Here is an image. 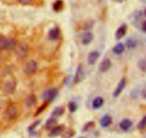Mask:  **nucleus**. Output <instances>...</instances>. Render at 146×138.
Here are the masks:
<instances>
[{"mask_svg":"<svg viewBox=\"0 0 146 138\" xmlns=\"http://www.w3.org/2000/svg\"><path fill=\"white\" fill-rule=\"evenodd\" d=\"M61 32L58 27H53L50 29L48 32V39L51 41H56L60 38Z\"/></svg>","mask_w":146,"mask_h":138,"instance_id":"obj_7","label":"nucleus"},{"mask_svg":"<svg viewBox=\"0 0 146 138\" xmlns=\"http://www.w3.org/2000/svg\"><path fill=\"white\" fill-rule=\"evenodd\" d=\"M65 129L64 125H57L54 127L53 128H51V131H50L48 136L50 137H55L57 136L61 135L62 132L64 131V130Z\"/></svg>","mask_w":146,"mask_h":138,"instance_id":"obj_14","label":"nucleus"},{"mask_svg":"<svg viewBox=\"0 0 146 138\" xmlns=\"http://www.w3.org/2000/svg\"><path fill=\"white\" fill-rule=\"evenodd\" d=\"M79 138H84V137H79Z\"/></svg>","mask_w":146,"mask_h":138,"instance_id":"obj_37","label":"nucleus"},{"mask_svg":"<svg viewBox=\"0 0 146 138\" xmlns=\"http://www.w3.org/2000/svg\"><path fill=\"white\" fill-rule=\"evenodd\" d=\"M17 87V82L14 79H9L5 82L4 84V92L7 95L14 94Z\"/></svg>","mask_w":146,"mask_h":138,"instance_id":"obj_5","label":"nucleus"},{"mask_svg":"<svg viewBox=\"0 0 146 138\" xmlns=\"http://www.w3.org/2000/svg\"><path fill=\"white\" fill-rule=\"evenodd\" d=\"M38 69V64L35 60H29L24 66V72L27 75H33L35 74Z\"/></svg>","mask_w":146,"mask_h":138,"instance_id":"obj_3","label":"nucleus"},{"mask_svg":"<svg viewBox=\"0 0 146 138\" xmlns=\"http://www.w3.org/2000/svg\"><path fill=\"white\" fill-rule=\"evenodd\" d=\"M100 57V53L98 51H92L88 54L87 61L88 64L90 65H94Z\"/></svg>","mask_w":146,"mask_h":138,"instance_id":"obj_13","label":"nucleus"},{"mask_svg":"<svg viewBox=\"0 0 146 138\" xmlns=\"http://www.w3.org/2000/svg\"><path fill=\"white\" fill-rule=\"evenodd\" d=\"M68 110H69V111L71 112V113H75L77 110V109H78V105H77V104L75 102L71 101L68 102Z\"/></svg>","mask_w":146,"mask_h":138,"instance_id":"obj_26","label":"nucleus"},{"mask_svg":"<svg viewBox=\"0 0 146 138\" xmlns=\"http://www.w3.org/2000/svg\"><path fill=\"white\" fill-rule=\"evenodd\" d=\"M84 77H85V73H84V68L82 64H79L77 67L76 70L75 76H74V83L75 84H78L84 80Z\"/></svg>","mask_w":146,"mask_h":138,"instance_id":"obj_6","label":"nucleus"},{"mask_svg":"<svg viewBox=\"0 0 146 138\" xmlns=\"http://www.w3.org/2000/svg\"><path fill=\"white\" fill-rule=\"evenodd\" d=\"M63 7H64V2L62 0H56L55 2L53 4V9L55 11H60L62 9Z\"/></svg>","mask_w":146,"mask_h":138,"instance_id":"obj_24","label":"nucleus"},{"mask_svg":"<svg viewBox=\"0 0 146 138\" xmlns=\"http://www.w3.org/2000/svg\"><path fill=\"white\" fill-rule=\"evenodd\" d=\"M146 127V115L144 116L142 118V120L139 122L138 124V130H143Z\"/></svg>","mask_w":146,"mask_h":138,"instance_id":"obj_28","label":"nucleus"},{"mask_svg":"<svg viewBox=\"0 0 146 138\" xmlns=\"http://www.w3.org/2000/svg\"><path fill=\"white\" fill-rule=\"evenodd\" d=\"M94 21L93 20H87L84 23L82 26V29L84 30V31H87L91 30V29L94 27Z\"/></svg>","mask_w":146,"mask_h":138,"instance_id":"obj_23","label":"nucleus"},{"mask_svg":"<svg viewBox=\"0 0 146 138\" xmlns=\"http://www.w3.org/2000/svg\"><path fill=\"white\" fill-rule=\"evenodd\" d=\"M104 104V100L103 97H96L94 100L92 102V107L94 110H98V109L101 108Z\"/></svg>","mask_w":146,"mask_h":138,"instance_id":"obj_18","label":"nucleus"},{"mask_svg":"<svg viewBox=\"0 0 146 138\" xmlns=\"http://www.w3.org/2000/svg\"><path fill=\"white\" fill-rule=\"evenodd\" d=\"M127 29H128V27L125 24H122L120 26L118 29H117L115 33V37L117 40H120L125 35L127 32Z\"/></svg>","mask_w":146,"mask_h":138,"instance_id":"obj_9","label":"nucleus"},{"mask_svg":"<svg viewBox=\"0 0 146 138\" xmlns=\"http://www.w3.org/2000/svg\"><path fill=\"white\" fill-rule=\"evenodd\" d=\"M57 124V120L56 117H51V118L48 119L46 122V129H51L54 127H55Z\"/></svg>","mask_w":146,"mask_h":138,"instance_id":"obj_21","label":"nucleus"},{"mask_svg":"<svg viewBox=\"0 0 146 138\" xmlns=\"http://www.w3.org/2000/svg\"><path fill=\"white\" fill-rule=\"evenodd\" d=\"M133 125V122L129 119H124L120 123V128L124 132H127Z\"/></svg>","mask_w":146,"mask_h":138,"instance_id":"obj_15","label":"nucleus"},{"mask_svg":"<svg viewBox=\"0 0 146 138\" xmlns=\"http://www.w3.org/2000/svg\"><path fill=\"white\" fill-rule=\"evenodd\" d=\"M94 122H90V123H88L87 124H86V125L84 127L83 130H84V131H88V130H89L90 129L94 127Z\"/></svg>","mask_w":146,"mask_h":138,"instance_id":"obj_31","label":"nucleus"},{"mask_svg":"<svg viewBox=\"0 0 146 138\" xmlns=\"http://www.w3.org/2000/svg\"><path fill=\"white\" fill-rule=\"evenodd\" d=\"M115 1H117V2H119V3H122L123 1H124L125 0H115Z\"/></svg>","mask_w":146,"mask_h":138,"instance_id":"obj_35","label":"nucleus"},{"mask_svg":"<svg viewBox=\"0 0 146 138\" xmlns=\"http://www.w3.org/2000/svg\"><path fill=\"white\" fill-rule=\"evenodd\" d=\"M138 67H140L142 71L146 72V61L145 60H141V61L138 62Z\"/></svg>","mask_w":146,"mask_h":138,"instance_id":"obj_30","label":"nucleus"},{"mask_svg":"<svg viewBox=\"0 0 146 138\" xmlns=\"http://www.w3.org/2000/svg\"><path fill=\"white\" fill-rule=\"evenodd\" d=\"M137 40L134 38H128L126 41V46L129 49H133L137 46Z\"/></svg>","mask_w":146,"mask_h":138,"instance_id":"obj_25","label":"nucleus"},{"mask_svg":"<svg viewBox=\"0 0 146 138\" xmlns=\"http://www.w3.org/2000/svg\"><path fill=\"white\" fill-rule=\"evenodd\" d=\"M58 94V90L55 88H51L48 89V90H45L43 93L42 97L45 102L48 104L52 102L56 98L57 95Z\"/></svg>","mask_w":146,"mask_h":138,"instance_id":"obj_4","label":"nucleus"},{"mask_svg":"<svg viewBox=\"0 0 146 138\" xmlns=\"http://www.w3.org/2000/svg\"><path fill=\"white\" fill-rule=\"evenodd\" d=\"M9 38L4 35H0V51L6 50L7 51L8 47Z\"/></svg>","mask_w":146,"mask_h":138,"instance_id":"obj_20","label":"nucleus"},{"mask_svg":"<svg viewBox=\"0 0 146 138\" xmlns=\"http://www.w3.org/2000/svg\"><path fill=\"white\" fill-rule=\"evenodd\" d=\"M113 123V118L111 115H106L104 116L100 120V124H101V127H108L112 124Z\"/></svg>","mask_w":146,"mask_h":138,"instance_id":"obj_16","label":"nucleus"},{"mask_svg":"<svg viewBox=\"0 0 146 138\" xmlns=\"http://www.w3.org/2000/svg\"><path fill=\"white\" fill-rule=\"evenodd\" d=\"M19 2L21 4V5H24V6H27V5H29L31 4V3L33 2L34 0H18Z\"/></svg>","mask_w":146,"mask_h":138,"instance_id":"obj_32","label":"nucleus"},{"mask_svg":"<svg viewBox=\"0 0 146 138\" xmlns=\"http://www.w3.org/2000/svg\"><path fill=\"white\" fill-rule=\"evenodd\" d=\"M111 65H112V63H111V60L108 58H105L100 64L98 70L101 72H106L111 68Z\"/></svg>","mask_w":146,"mask_h":138,"instance_id":"obj_12","label":"nucleus"},{"mask_svg":"<svg viewBox=\"0 0 146 138\" xmlns=\"http://www.w3.org/2000/svg\"><path fill=\"white\" fill-rule=\"evenodd\" d=\"M125 84H126V80H125V77H123V78L121 79V81L119 82L118 86H117L115 91H114L113 92L114 97H118V96L122 93V92L123 91V90L125 89Z\"/></svg>","mask_w":146,"mask_h":138,"instance_id":"obj_10","label":"nucleus"},{"mask_svg":"<svg viewBox=\"0 0 146 138\" xmlns=\"http://www.w3.org/2000/svg\"><path fill=\"white\" fill-rule=\"evenodd\" d=\"M16 54L19 59L24 60L28 56L29 51V45L25 42H21L17 45L15 49Z\"/></svg>","mask_w":146,"mask_h":138,"instance_id":"obj_2","label":"nucleus"},{"mask_svg":"<svg viewBox=\"0 0 146 138\" xmlns=\"http://www.w3.org/2000/svg\"><path fill=\"white\" fill-rule=\"evenodd\" d=\"M94 34L89 31H85L81 36V42L84 45H88L94 40Z\"/></svg>","mask_w":146,"mask_h":138,"instance_id":"obj_11","label":"nucleus"},{"mask_svg":"<svg viewBox=\"0 0 146 138\" xmlns=\"http://www.w3.org/2000/svg\"><path fill=\"white\" fill-rule=\"evenodd\" d=\"M74 135H75V131L72 129H67L66 130L64 129L61 133V137L63 138H71Z\"/></svg>","mask_w":146,"mask_h":138,"instance_id":"obj_22","label":"nucleus"},{"mask_svg":"<svg viewBox=\"0 0 146 138\" xmlns=\"http://www.w3.org/2000/svg\"><path fill=\"white\" fill-rule=\"evenodd\" d=\"M141 94H142L143 98L146 100V88H144L143 90H142V92H141Z\"/></svg>","mask_w":146,"mask_h":138,"instance_id":"obj_33","label":"nucleus"},{"mask_svg":"<svg viewBox=\"0 0 146 138\" xmlns=\"http://www.w3.org/2000/svg\"><path fill=\"white\" fill-rule=\"evenodd\" d=\"M37 102V98L36 96L34 94H29L25 99V101H24V104L25 106L28 108H31V107H34V106L36 105Z\"/></svg>","mask_w":146,"mask_h":138,"instance_id":"obj_8","label":"nucleus"},{"mask_svg":"<svg viewBox=\"0 0 146 138\" xmlns=\"http://www.w3.org/2000/svg\"><path fill=\"white\" fill-rule=\"evenodd\" d=\"M40 123H41V120H37V121H36V122H34V123H33L31 125H30L29 127V129H28L29 132V133H32V132H34V130L36 128V127L38 125L40 124Z\"/></svg>","mask_w":146,"mask_h":138,"instance_id":"obj_29","label":"nucleus"},{"mask_svg":"<svg viewBox=\"0 0 146 138\" xmlns=\"http://www.w3.org/2000/svg\"><path fill=\"white\" fill-rule=\"evenodd\" d=\"M65 112V109L64 107H61V106H58V107H55L53 110L52 113H51V116L54 117H59L61 115H63Z\"/></svg>","mask_w":146,"mask_h":138,"instance_id":"obj_19","label":"nucleus"},{"mask_svg":"<svg viewBox=\"0 0 146 138\" xmlns=\"http://www.w3.org/2000/svg\"><path fill=\"white\" fill-rule=\"evenodd\" d=\"M47 105H48V103H46V102H44V104L40 106V107H38V109H37L36 112V113H35V117H36V116H38V115L41 114V113H42V112H44V110H46V108Z\"/></svg>","mask_w":146,"mask_h":138,"instance_id":"obj_27","label":"nucleus"},{"mask_svg":"<svg viewBox=\"0 0 146 138\" xmlns=\"http://www.w3.org/2000/svg\"><path fill=\"white\" fill-rule=\"evenodd\" d=\"M142 30L144 31V32H146V21L143 22L142 25Z\"/></svg>","mask_w":146,"mask_h":138,"instance_id":"obj_34","label":"nucleus"},{"mask_svg":"<svg viewBox=\"0 0 146 138\" xmlns=\"http://www.w3.org/2000/svg\"><path fill=\"white\" fill-rule=\"evenodd\" d=\"M144 14H145V16L146 17V9H145V11H144Z\"/></svg>","mask_w":146,"mask_h":138,"instance_id":"obj_36","label":"nucleus"},{"mask_svg":"<svg viewBox=\"0 0 146 138\" xmlns=\"http://www.w3.org/2000/svg\"><path fill=\"white\" fill-rule=\"evenodd\" d=\"M19 114V109L17 105H9L4 113V118L6 121L11 122L15 120Z\"/></svg>","mask_w":146,"mask_h":138,"instance_id":"obj_1","label":"nucleus"},{"mask_svg":"<svg viewBox=\"0 0 146 138\" xmlns=\"http://www.w3.org/2000/svg\"><path fill=\"white\" fill-rule=\"evenodd\" d=\"M113 52L116 55H121L125 51V46L123 43L119 42L113 47Z\"/></svg>","mask_w":146,"mask_h":138,"instance_id":"obj_17","label":"nucleus"}]
</instances>
